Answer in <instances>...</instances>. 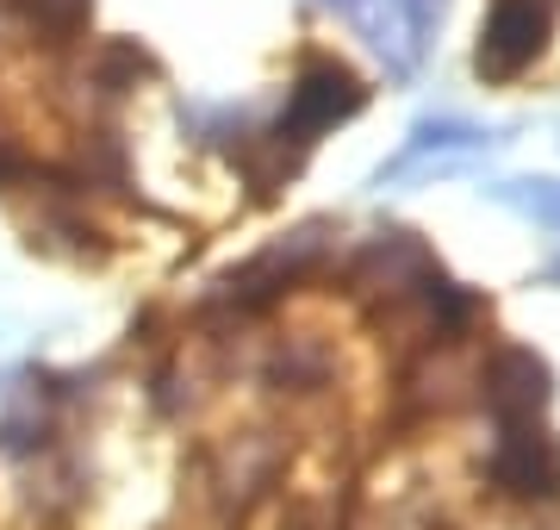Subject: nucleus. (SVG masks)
Here are the masks:
<instances>
[{
  "instance_id": "f257e3e1",
  "label": "nucleus",
  "mask_w": 560,
  "mask_h": 530,
  "mask_svg": "<svg viewBox=\"0 0 560 530\" xmlns=\"http://www.w3.org/2000/svg\"><path fill=\"white\" fill-rule=\"evenodd\" d=\"M355 106H361V82L342 69V62L318 57V62L300 69V82H293V94H287V113H280L275 138L293 143V150H305L318 131H330V125L349 119Z\"/></svg>"
},
{
  "instance_id": "f03ea898",
  "label": "nucleus",
  "mask_w": 560,
  "mask_h": 530,
  "mask_svg": "<svg viewBox=\"0 0 560 530\" xmlns=\"http://www.w3.org/2000/svg\"><path fill=\"white\" fill-rule=\"evenodd\" d=\"M548 32H555V0H492L480 38V76L486 82H517L548 50Z\"/></svg>"
},
{
  "instance_id": "7ed1b4c3",
  "label": "nucleus",
  "mask_w": 560,
  "mask_h": 530,
  "mask_svg": "<svg viewBox=\"0 0 560 530\" xmlns=\"http://www.w3.org/2000/svg\"><path fill=\"white\" fill-rule=\"evenodd\" d=\"M499 456H492V481L517 499H555L560 493V456L555 443L536 430V418L523 425H499Z\"/></svg>"
},
{
  "instance_id": "20e7f679",
  "label": "nucleus",
  "mask_w": 560,
  "mask_h": 530,
  "mask_svg": "<svg viewBox=\"0 0 560 530\" xmlns=\"http://www.w3.org/2000/svg\"><path fill=\"white\" fill-rule=\"evenodd\" d=\"M480 400L492 406L499 425H523V418H536L541 400H548V368H541L529 349H499V356L480 368Z\"/></svg>"
},
{
  "instance_id": "39448f33",
  "label": "nucleus",
  "mask_w": 560,
  "mask_h": 530,
  "mask_svg": "<svg viewBox=\"0 0 560 530\" xmlns=\"http://www.w3.org/2000/svg\"><path fill=\"white\" fill-rule=\"evenodd\" d=\"M13 13H20L44 44H69V38L88 32V13H94V7H88V0H13Z\"/></svg>"
},
{
  "instance_id": "423d86ee",
  "label": "nucleus",
  "mask_w": 560,
  "mask_h": 530,
  "mask_svg": "<svg viewBox=\"0 0 560 530\" xmlns=\"http://www.w3.org/2000/svg\"><path fill=\"white\" fill-rule=\"evenodd\" d=\"M536 219H548V224H560V182H523V194H517Z\"/></svg>"
}]
</instances>
